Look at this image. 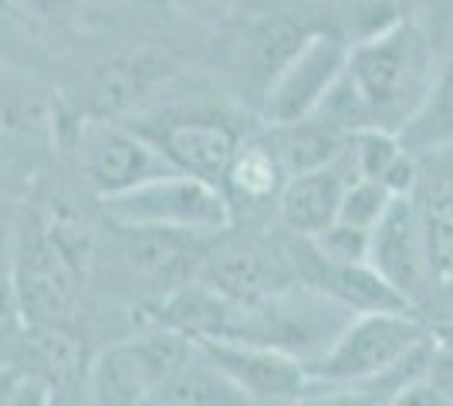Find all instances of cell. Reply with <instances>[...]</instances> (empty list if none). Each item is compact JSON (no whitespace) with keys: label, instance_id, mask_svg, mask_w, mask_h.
<instances>
[{"label":"cell","instance_id":"6da1fadb","mask_svg":"<svg viewBox=\"0 0 453 406\" xmlns=\"http://www.w3.org/2000/svg\"><path fill=\"white\" fill-rule=\"evenodd\" d=\"M345 72L365 98L372 126L399 133L430 92L436 61L426 34L406 18L379 38L352 44Z\"/></svg>","mask_w":453,"mask_h":406},{"label":"cell","instance_id":"7a4b0ae2","mask_svg":"<svg viewBox=\"0 0 453 406\" xmlns=\"http://www.w3.org/2000/svg\"><path fill=\"white\" fill-rule=\"evenodd\" d=\"M85 254L88 244L75 227L44 217L24 220L7 274L27 326H55L75 311L88 261Z\"/></svg>","mask_w":453,"mask_h":406},{"label":"cell","instance_id":"3957f363","mask_svg":"<svg viewBox=\"0 0 453 406\" xmlns=\"http://www.w3.org/2000/svg\"><path fill=\"white\" fill-rule=\"evenodd\" d=\"M102 211L115 227H156L196 237H217L234 224V207L224 190L180 170L102 200Z\"/></svg>","mask_w":453,"mask_h":406},{"label":"cell","instance_id":"277c9868","mask_svg":"<svg viewBox=\"0 0 453 406\" xmlns=\"http://www.w3.org/2000/svg\"><path fill=\"white\" fill-rule=\"evenodd\" d=\"M434 332L413 311H362L339 332V339L308 363V379L321 387H359L399 363Z\"/></svg>","mask_w":453,"mask_h":406},{"label":"cell","instance_id":"5b68a950","mask_svg":"<svg viewBox=\"0 0 453 406\" xmlns=\"http://www.w3.org/2000/svg\"><path fill=\"white\" fill-rule=\"evenodd\" d=\"M81 173L95 196L109 200L176 170L142 129L98 119L81 133Z\"/></svg>","mask_w":453,"mask_h":406},{"label":"cell","instance_id":"8992f818","mask_svg":"<svg viewBox=\"0 0 453 406\" xmlns=\"http://www.w3.org/2000/svg\"><path fill=\"white\" fill-rule=\"evenodd\" d=\"M349 65V48L332 31H311V38L298 48V55L281 68L271 81L267 96L261 98V119L267 126H288L308 119L319 109L332 85L342 78Z\"/></svg>","mask_w":453,"mask_h":406},{"label":"cell","instance_id":"52a82bcc","mask_svg":"<svg viewBox=\"0 0 453 406\" xmlns=\"http://www.w3.org/2000/svg\"><path fill=\"white\" fill-rule=\"evenodd\" d=\"M196 346L241 387L250 406H295L304 396V389L311 387L302 359L281 349L237 339H207Z\"/></svg>","mask_w":453,"mask_h":406},{"label":"cell","instance_id":"ba28073f","mask_svg":"<svg viewBox=\"0 0 453 406\" xmlns=\"http://www.w3.org/2000/svg\"><path fill=\"white\" fill-rule=\"evenodd\" d=\"M369 264L393 285V288L416 309L419 295L430 291V268H426V237L413 194L393 196L389 211L372 227Z\"/></svg>","mask_w":453,"mask_h":406},{"label":"cell","instance_id":"9c48e42d","mask_svg":"<svg viewBox=\"0 0 453 406\" xmlns=\"http://www.w3.org/2000/svg\"><path fill=\"white\" fill-rule=\"evenodd\" d=\"M196 278L237 305H257L298 285L288 251H271L261 244H226L203 254Z\"/></svg>","mask_w":453,"mask_h":406},{"label":"cell","instance_id":"30bf717a","mask_svg":"<svg viewBox=\"0 0 453 406\" xmlns=\"http://www.w3.org/2000/svg\"><path fill=\"white\" fill-rule=\"evenodd\" d=\"M142 133L159 146V153L170 159L173 170L217 183V187L241 146L237 129L213 116L176 119V122H166L163 129H142Z\"/></svg>","mask_w":453,"mask_h":406},{"label":"cell","instance_id":"8fae6325","mask_svg":"<svg viewBox=\"0 0 453 406\" xmlns=\"http://www.w3.org/2000/svg\"><path fill=\"white\" fill-rule=\"evenodd\" d=\"M356 180L352 156L345 153L342 159L308 170V173L288 176L278 194V220L291 237H315L328 224L339 220V207L345 187Z\"/></svg>","mask_w":453,"mask_h":406},{"label":"cell","instance_id":"7c38bea8","mask_svg":"<svg viewBox=\"0 0 453 406\" xmlns=\"http://www.w3.org/2000/svg\"><path fill=\"white\" fill-rule=\"evenodd\" d=\"M311 38V27L291 18H257L250 20L237 41V78L250 96H267L271 81L281 75V68L298 55L304 41Z\"/></svg>","mask_w":453,"mask_h":406},{"label":"cell","instance_id":"4fadbf2b","mask_svg":"<svg viewBox=\"0 0 453 406\" xmlns=\"http://www.w3.org/2000/svg\"><path fill=\"white\" fill-rule=\"evenodd\" d=\"M7 366L20 369V372H38L44 376L55 396H65L72 389L85 387V349L75 332L65 329V322L55 326H27L20 332L18 346L11 352Z\"/></svg>","mask_w":453,"mask_h":406},{"label":"cell","instance_id":"5bb4252c","mask_svg":"<svg viewBox=\"0 0 453 406\" xmlns=\"http://www.w3.org/2000/svg\"><path fill=\"white\" fill-rule=\"evenodd\" d=\"M241 309L237 302L224 298L220 291L203 285L200 278H189L180 288L163 295L156 322L189 335L193 342H207V339H234L237 322H241Z\"/></svg>","mask_w":453,"mask_h":406},{"label":"cell","instance_id":"9a60e30c","mask_svg":"<svg viewBox=\"0 0 453 406\" xmlns=\"http://www.w3.org/2000/svg\"><path fill=\"white\" fill-rule=\"evenodd\" d=\"M271 146L278 153L284 176H298L308 170H319L328 166L342 156L349 153V142L352 135L335 129L332 122H325L321 116H308L298 122H288V126H274L271 129Z\"/></svg>","mask_w":453,"mask_h":406},{"label":"cell","instance_id":"2e32d148","mask_svg":"<svg viewBox=\"0 0 453 406\" xmlns=\"http://www.w3.org/2000/svg\"><path fill=\"white\" fill-rule=\"evenodd\" d=\"M150 400L156 406H250L241 387L200 346Z\"/></svg>","mask_w":453,"mask_h":406},{"label":"cell","instance_id":"e0dca14e","mask_svg":"<svg viewBox=\"0 0 453 406\" xmlns=\"http://www.w3.org/2000/svg\"><path fill=\"white\" fill-rule=\"evenodd\" d=\"M396 135L403 149L413 153L416 159L453 149V55L443 65H436L434 85L423 105Z\"/></svg>","mask_w":453,"mask_h":406},{"label":"cell","instance_id":"ac0fdd59","mask_svg":"<svg viewBox=\"0 0 453 406\" xmlns=\"http://www.w3.org/2000/svg\"><path fill=\"white\" fill-rule=\"evenodd\" d=\"M85 393L88 406H146L152 396L150 379L135 363L129 342H119L95 356L85 372Z\"/></svg>","mask_w":453,"mask_h":406},{"label":"cell","instance_id":"d6986e66","mask_svg":"<svg viewBox=\"0 0 453 406\" xmlns=\"http://www.w3.org/2000/svg\"><path fill=\"white\" fill-rule=\"evenodd\" d=\"M284 170L278 163V153L271 142H241L237 153L226 166L224 180H220V190L226 194L230 207L234 200H247V203H267V200H278L284 187Z\"/></svg>","mask_w":453,"mask_h":406},{"label":"cell","instance_id":"ffe728a7","mask_svg":"<svg viewBox=\"0 0 453 406\" xmlns=\"http://www.w3.org/2000/svg\"><path fill=\"white\" fill-rule=\"evenodd\" d=\"M426 237V268H430V291L434 281L453 291V166H447L440 180L426 190V200L416 203Z\"/></svg>","mask_w":453,"mask_h":406},{"label":"cell","instance_id":"44dd1931","mask_svg":"<svg viewBox=\"0 0 453 406\" xmlns=\"http://www.w3.org/2000/svg\"><path fill=\"white\" fill-rule=\"evenodd\" d=\"M399 20H406L403 0H335V31L332 34L345 41V48H352V44L386 34Z\"/></svg>","mask_w":453,"mask_h":406},{"label":"cell","instance_id":"7402d4cb","mask_svg":"<svg viewBox=\"0 0 453 406\" xmlns=\"http://www.w3.org/2000/svg\"><path fill=\"white\" fill-rule=\"evenodd\" d=\"M166 72H170L166 58H159V55H142L126 65H112L102 72L98 85H95V102L102 112H119V109L133 105L152 78L166 75Z\"/></svg>","mask_w":453,"mask_h":406},{"label":"cell","instance_id":"603a6c76","mask_svg":"<svg viewBox=\"0 0 453 406\" xmlns=\"http://www.w3.org/2000/svg\"><path fill=\"white\" fill-rule=\"evenodd\" d=\"M406 153L403 142H399L396 133H386V129H362V133L352 135L349 142V156H352V166H356V176H365V180H382V176L393 170L399 156Z\"/></svg>","mask_w":453,"mask_h":406},{"label":"cell","instance_id":"cb8c5ba5","mask_svg":"<svg viewBox=\"0 0 453 406\" xmlns=\"http://www.w3.org/2000/svg\"><path fill=\"white\" fill-rule=\"evenodd\" d=\"M393 196L379 180H365V176H356L349 187H345V196H342V207H339V220L345 224H356V227H365L372 231L382 213L389 211Z\"/></svg>","mask_w":453,"mask_h":406},{"label":"cell","instance_id":"d4e9b609","mask_svg":"<svg viewBox=\"0 0 453 406\" xmlns=\"http://www.w3.org/2000/svg\"><path fill=\"white\" fill-rule=\"evenodd\" d=\"M308 241L332 264H362V261H369L372 231L356 227V224H345V220H335V224H328L325 231L308 237Z\"/></svg>","mask_w":453,"mask_h":406},{"label":"cell","instance_id":"484cf974","mask_svg":"<svg viewBox=\"0 0 453 406\" xmlns=\"http://www.w3.org/2000/svg\"><path fill=\"white\" fill-rule=\"evenodd\" d=\"M295 406H382V403L362 387H321V383H311Z\"/></svg>","mask_w":453,"mask_h":406},{"label":"cell","instance_id":"4316f807","mask_svg":"<svg viewBox=\"0 0 453 406\" xmlns=\"http://www.w3.org/2000/svg\"><path fill=\"white\" fill-rule=\"evenodd\" d=\"M51 403H55V387L44 376L14 369V379H11L4 406H51Z\"/></svg>","mask_w":453,"mask_h":406},{"label":"cell","instance_id":"83f0119b","mask_svg":"<svg viewBox=\"0 0 453 406\" xmlns=\"http://www.w3.org/2000/svg\"><path fill=\"white\" fill-rule=\"evenodd\" d=\"M78 4L81 0H20V7L44 24H65L78 11Z\"/></svg>","mask_w":453,"mask_h":406},{"label":"cell","instance_id":"f1b7e54d","mask_svg":"<svg viewBox=\"0 0 453 406\" xmlns=\"http://www.w3.org/2000/svg\"><path fill=\"white\" fill-rule=\"evenodd\" d=\"M14 241H18V227L11 224L7 213H0V274L11 271V261H14Z\"/></svg>","mask_w":453,"mask_h":406},{"label":"cell","instance_id":"f546056e","mask_svg":"<svg viewBox=\"0 0 453 406\" xmlns=\"http://www.w3.org/2000/svg\"><path fill=\"white\" fill-rule=\"evenodd\" d=\"M176 7H183L187 14H196V18H220L230 0H173Z\"/></svg>","mask_w":453,"mask_h":406},{"label":"cell","instance_id":"4dcf8cb0","mask_svg":"<svg viewBox=\"0 0 453 406\" xmlns=\"http://www.w3.org/2000/svg\"><path fill=\"white\" fill-rule=\"evenodd\" d=\"M11 379H14V366H0V406H4V400H7Z\"/></svg>","mask_w":453,"mask_h":406},{"label":"cell","instance_id":"1f68e13d","mask_svg":"<svg viewBox=\"0 0 453 406\" xmlns=\"http://www.w3.org/2000/svg\"><path fill=\"white\" fill-rule=\"evenodd\" d=\"M436 4H443V7H450L453 11V0H436Z\"/></svg>","mask_w":453,"mask_h":406},{"label":"cell","instance_id":"d6a6232c","mask_svg":"<svg viewBox=\"0 0 453 406\" xmlns=\"http://www.w3.org/2000/svg\"><path fill=\"white\" fill-rule=\"evenodd\" d=\"M51 406H68V403H65V400H61V396H55V403H51Z\"/></svg>","mask_w":453,"mask_h":406}]
</instances>
